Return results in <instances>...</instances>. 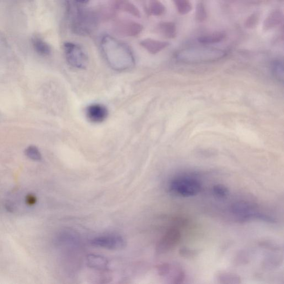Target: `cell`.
<instances>
[{
    "label": "cell",
    "mask_w": 284,
    "mask_h": 284,
    "mask_svg": "<svg viewBox=\"0 0 284 284\" xmlns=\"http://www.w3.org/2000/svg\"><path fill=\"white\" fill-rule=\"evenodd\" d=\"M198 253V250L187 247H182L179 250L180 255L185 258H193Z\"/></svg>",
    "instance_id": "d4e9b609"
},
{
    "label": "cell",
    "mask_w": 284,
    "mask_h": 284,
    "mask_svg": "<svg viewBox=\"0 0 284 284\" xmlns=\"http://www.w3.org/2000/svg\"><path fill=\"white\" fill-rule=\"evenodd\" d=\"M157 30L160 34L167 38H174L177 36L176 25L172 22H162L158 24Z\"/></svg>",
    "instance_id": "5bb4252c"
},
{
    "label": "cell",
    "mask_w": 284,
    "mask_h": 284,
    "mask_svg": "<svg viewBox=\"0 0 284 284\" xmlns=\"http://www.w3.org/2000/svg\"><path fill=\"white\" fill-rule=\"evenodd\" d=\"M144 29L140 24L128 20H120L115 23L113 30L116 34L124 37L137 36Z\"/></svg>",
    "instance_id": "52a82bcc"
},
{
    "label": "cell",
    "mask_w": 284,
    "mask_h": 284,
    "mask_svg": "<svg viewBox=\"0 0 284 284\" xmlns=\"http://www.w3.org/2000/svg\"><path fill=\"white\" fill-rule=\"evenodd\" d=\"M148 15L159 16L166 12V7L159 0H139Z\"/></svg>",
    "instance_id": "30bf717a"
},
{
    "label": "cell",
    "mask_w": 284,
    "mask_h": 284,
    "mask_svg": "<svg viewBox=\"0 0 284 284\" xmlns=\"http://www.w3.org/2000/svg\"><path fill=\"white\" fill-rule=\"evenodd\" d=\"M31 40L33 49L39 55L44 56L50 55L51 47L43 39L38 36H34Z\"/></svg>",
    "instance_id": "9a60e30c"
},
{
    "label": "cell",
    "mask_w": 284,
    "mask_h": 284,
    "mask_svg": "<svg viewBox=\"0 0 284 284\" xmlns=\"http://www.w3.org/2000/svg\"><path fill=\"white\" fill-rule=\"evenodd\" d=\"M97 13L88 9L78 10L72 22V29L75 34L88 36L96 29L98 24Z\"/></svg>",
    "instance_id": "3957f363"
},
{
    "label": "cell",
    "mask_w": 284,
    "mask_h": 284,
    "mask_svg": "<svg viewBox=\"0 0 284 284\" xmlns=\"http://www.w3.org/2000/svg\"><path fill=\"white\" fill-rule=\"evenodd\" d=\"M283 13L281 11L276 10L272 11L266 17L263 23V30L265 31L272 30L282 23Z\"/></svg>",
    "instance_id": "8fae6325"
},
{
    "label": "cell",
    "mask_w": 284,
    "mask_h": 284,
    "mask_svg": "<svg viewBox=\"0 0 284 284\" xmlns=\"http://www.w3.org/2000/svg\"><path fill=\"white\" fill-rule=\"evenodd\" d=\"M25 153L27 157L32 160L40 161L42 159V155L38 148L35 146H30L26 148Z\"/></svg>",
    "instance_id": "ffe728a7"
},
{
    "label": "cell",
    "mask_w": 284,
    "mask_h": 284,
    "mask_svg": "<svg viewBox=\"0 0 284 284\" xmlns=\"http://www.w3.org/2000/svg\"><path fill=\"white\" fill-rule=\"evenodd\" d=\"M174 194L184 197L197 195L201 191V185L197 179L190 177H181L173 179L170 186Z\"/></svg>",
    "instance_id": "277c9868"
},
{
    "label": "cell",
    "mask_w": 284,
    "mask_h": 284,
    "mask_svg": "<svg viewBox=\"0 0 284 284\" xmlns=\"http://www.w3.org/2000/svg\"><path fill=\"white\" fill-rule=\"evenodd\" d=\"M86 116L92 123H103L108 116V111L106 106L100 104H92L87 108Z\"/></svg>",
    "instance_id": "9c48e42d"
},
{
    "label": "cell",
    "mask_w": 284,
    "mask_h": 284,
    "mask_svg": "<svg viewBox=\"0 0 284 284\" xmlns=\"http://www.w3.org/2000/svg\"><path fill=\"white\" fill-rule=\"evenodd\" d=\"M74 1H76L77 3L79 4H86L88 2H90V0H74Z\"/></svg>",
    "instance_id": "4316f807"
},
{
    "label": "cell",
    "mask_w": 284,
    "mask_h": 284,
    "mask_svg": "<svg viewBox=\"0 0 284 284\" xmlns=\"http://www.w3.org/2000/svg\"><path fill=\"white\" fill-rule=\"evenodd\" d=\"M140 45L149 52L156 54L165 49L166 47L170 45V43L152 38H147L142 40L140 43Z\"/></svg>",
    "instance_id": "7c38bea8"
},
{
    "label": "cell",
    "mask_w": 284,
    "mask_h": 284,
    "mask_svg": "<svg viewBox=\"0 0 284 284\" xmlns=\"http://www.w3.org/2000/svg\"><path fill=\"white\" fill-rule=\"evenodd\" d=\"M64 50L67 63L78 69H86L89 65V57L83 47L80 45L67 42L64 45Z\"/></svg>",
    "instance_id": "5b68a950"
},
{
    "label": "cell",
    "mask_w": 284,
    "mask_h": 284,
    "mask_svg": "<svg viewBox=\"0 0 284 284\" xmlns=\"http://www.w3.org/2000/svg\"><path fill=\"white\" fill-rule=\"evenodd\" d=\"M114 8L132 15L137 17L140 16V12L136 6L127 0H117L115 3Z\"/></svg>",
    "instance_id": "2e32d148"
},
{
    "label": "cell",
    "mask_w": 284,
    "mask_h": 284,
    "mask_svg": "<svg viewBox=\"0 0 284 284\" xmlns=\"http://www.w3.org/2000/svg\"><path fill=\"white\" fill-rule=\"evenodd\" d=\"M36 198L35 195L32 194H29L28 196H26V204L29 206L35 205L36 202Z\"/></svg>",
    "instance_id": "484cf974"
},
{
    "label": "cell",
    "mask_w": 284,
    "mask_h": 284,
    "mask_svg": "<svg viewBox=\"0 0 284 284\" xmlns=\"http://www.w3.org/2000/svg\"><path fill=\"white\" fill-rule=\"evenodd\" d=\"M216 280L218 283L223 284L240 283V277L236 274L229 272H220L216 275Z\"/></svg>",
    "instance_id": "ac0fdd59"
},
{
    "label": "cell",
    "mask_w": 284,
    "mask_h": 284,
    "mask_svg": "<svg viewBox=\"0 0 284 284\" xmlns=\"http://www.w3.org/2000/svg\"><path fill=\"white\" fill-rule=\"evenodd\" d=\"M178 12L181 15H186L192 10V6L189 0H172Z\"/></svg>",
    "instance_id": "d6986e66"
},
{
    "label": "cell",
    "mask_w": 284,
    "mask_h": 284,
    "mask_svg": "<svg viewBox=\"0 0 284 284\" xmlns=\"http://www.w3.org/2000/svg\"><path fill=\"white\" fill-rule=\"evenodd\" d=\"M181 238V233L178 229H169L159 242L157 248L158 252L165 253L170 252L179 245Z\"/></svg>",
    "instance_id": "ba28073f"
},
{
    "label": "cell",
    "mask_w": 284,
    "mask_h": 284,
    "mask_svg": "<svg viewBox=\"0 0 284 284\" xmlns=\"http://www.w3.org/2000/svg\"><path fill=\"white\" fill-rule=\"evenodd\" d=\"M94 247L110 250H119L126 247V241L119 235H105L94 238L91 241Z\"/></svg>",
    "instance_id": "8992f818"
},
{
    "label": "cell",
    "mask_w": 284,
    "mask_h": 284,
    "mask_svg": "<svg viewBox=\"0 0 284 284\" xmlns=\"http://www.w3.org/2000/svg\"><path fill=\"white\" fill-rule=\"evenodd\" d=\"M226 55V52L222 50L200 47L181 51L177 58L181 63L198 64L215 62L225 57Z\"/></svg>",
    "instance_id": "7a4b0ae2"
},
{
    "label": "cell",
    "mask_w": 284,
    "mask_h": 284,
    "mask_svg": "<svg viewBox=\"0 0 284 284\" xmlns=\"http://www.w3.org/2000/svg\"><path fill=\"white\" fill-rule=\"evenodd\" d=\"M273 73L276 79L280 81L283 80V66L280 60H276L273 64Z\"/></svg>",
    "instance_id": "7402d4cb"
},
{
    "label": "cell",
    "mask_w": 284,
    "mask_h": 284,
    "mask_svg": "<svg viewBox=\"0 0 284 284\" xmlns=\"http://www.w3.org/2000/svg\"><path fill=\"white\" fill-rule=\"evenodd\" d=\"M226 35L224 32H215L211 34L199 37L198 42L202 44L211 45L219 43L226 38Z\"/></svg>",
    "instance_id": "e0dca14e"
},
{
    "label": "cell",
    "mask_w": 284,
    "mask_h": 284,
    "mask_svg": "<svg viewBox=\"0 0 284 284\" xmlns=\"http://www.w3.org/2000/svg\"><path fill=\"white\" fill-rule=\"evenodd\" d=\"M104 55L108 64L116 71H125L134 65V58L129 47L109 36L102 40Z\"/></svg>",
    "instance_id": "6da1fadb"
},
{
    "label": "cell",
    "mask_w": 284,
    "mask_h": 284,
    "mask_svg": "<svg viewBox=\"0 0 284 284\" xmlns=\"http://www.w3.org/2000/svg\"><path fill=\"white\" fill-rule=\"evenodd\" d=\"M87 266L96 270H106L108 266V261L103 256L90 254L87 258Z\"/></svg>",
    "instance_id": "4fadbf2b"
},
{
    "label": "cell",
    "mask_w": 284,
    "mask_h": 284,
    "mask_svg": "<svg viewBox=\"0 0 284 284\" xmlns=\"http://www.w3.org/2000/svg\"><path fill=\"white\" fill-rule=\"evenodd\" d=\"M276 1H278V2H283V0H276Z\"/></svg>",
    "instance_id": "83f0119b"
},
{
    "label": "cell",
    "mask_w": 284,
    "mask_h": 284,
    "mask_svg": "<svg viewBox=\"0 0 284 284\" xmlns=\"http://www.w3.org/2000/svg\"><path fill=\"white\" fill-rule=\"evenodd\" d=\"M195 18L199 23L205 22L207 18V12L205 6L202 3H199L197 5L195 11Z\"/></svg>",
    "instance_id": "603a6c76"
},
{
    "label": "cell",
    "mask_w": 284,
    "mask_h": 284,
    "mask_svg": "<svg viewBox=\"0 0 284 284\" xmlns=\"http://www.w3.org/2000/svg\"><path fill=\"white\" fill-rule=\"evenodd\" d=\"M213 191L216 197L220 198L227 197L229 193L228 188L226 186L221 184L214 186Z\"/></svg>",
    "instance_id": "cb8c5ba5"
},
{
    "label": "cell",
    "mask_w": 284,
    "mask_h": 284,
    "mask_svg": "<svg viewBox=\"0 0 284 284\" xmlns=\"http://www.w3.org/2000/svg\"><path fill=\"white\" fill-rule=\"evenodd\" d=\"M260 19V13L259 12L253 13L246 20L245 26L247 28L252 29L258 25Z\"/></svg>",
    "instance_id": "44dd1931"
}]
</instances>
